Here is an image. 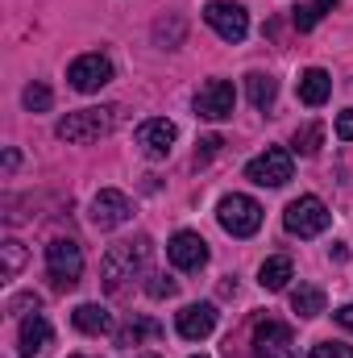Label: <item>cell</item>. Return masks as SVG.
Listing matches in <instances>:
<instances>
[{
    "instance_id": "1",
    "label": "cell",
    "mask_w": 353,
    "mask_h": 358,
    "mask_svg": "<svg viewBox=\"0 0 353 358\" xmlns=\"http://www.w3.org/2000/svg\"><path fill=\"white\" fill-rule=\"evenodd\" d=\"M150 263V238H133V242H117L104 263H100V279L112 296H121L129 287V279H137Z\"/></svg>"
},
{
    "instance_id": "2",
    "label": "cell",
    "mask_w": 353,
    "mask_h": 358,
    "mask_svg": "<svg viewBox=\"0 0 353 358\" xmlns=\"http://www.w3.org/2000/svg\"><path fill=\"white\" fill-rule=\"evenodd\" d=\"M117 117H121V108H117V104H104V108H75V113H67V117L59 121V129H54V134H59L63 142L88 146V142H100L104 134H112Z\"/></svg>"
},
{
    "instance_id": "3",
    "label": "cell",
    "mask_w": 353,
    "mask_h": 358,
    "mask_svg": "<svg viewBox=\"0 0 353 358\" xmlns=\"http://www.w3.org/2000/svg\"><path fill=\"white\" fill-rule=\"evenodd\" d=\"M216 221H220V229L233 234V238H254V234L262 229V204H258L254 196L233 192V196H225V200L216 204Z\"/></svg>"
},
{
    "instance_id": "4",
    "label": "cell",
    "mask_w": 353,
    "mask_h": 358,
    "mask_svg": "<svg viewBox=\"0 0 353 358\" xmlns=\"http://www.w3.org/2000/svg\"><path fill=\"white\" fill-rule=\"evenodd\" d=\"M46 271H50V279H54L59 292H71L80 283V275H84V250H80V242L75 238H54L46 246Z\"/></svg>"
},
{
    "instance_id": "5",
    "label": "cell",
    "mask_w": 353,
    "mask_h": 358,
    "mask_svg": "<svg viewBox=\"0 0 353 358\" xmlns=\"http://www.w3.org/2000/svg\"><path fill=\"white\" fill-rule=\"evenodd\" d=\"M329 221H333V213H329V204H324L320 196H299V200H291L287 213H283V225H287V234H295V238H316V234L329 229Z\"/></svg>"
},
{
    "instance_id": "6",
    "label": "cell",
    "mask_w": 353,
    "mask_h": 358,
    "mask_svg": "<svg viewBox=\"0 0 353 358\" xmlns=\"http://www.w3.org/2000/svg\"><path fill=\"white\" fill-rule=\"evenodd\" d=\"M254 355L258 358H299L295 334H291L283 321H274V317L254 321Z\"/></svg>"
},
{
    "instance_id": "7",
    "label": "cell",
    "mask_w": 353,
    "mask_h": 358,
    "mask_svg": "<svg viewBox=\"0 0 353 358\" xmlns=\"http://www.w3.org/2000/svg\"><path fill=\"white\" fill-rule=\"evenodd\" d=\"M204 21L225 38V42H241L250 34V13L233 0H208L204 4Z\"/></svg>"
},
{
    "instance_id": "8",
    "label": "cell",
    "mask_w": 353,
    "mask_h": 358,
    "mask_svg": "<svg viewBox=\"0 0 353 358\" xmlns=\"http://www.w3.org/2000/svg\"><path fill=\"white\" fill-rule=\"evenodd\" d=\"M291 171H295V163H291V155L283 146H270L266 155L246 163V179L258 183V187H283L291 179Z\"/></svg>"
},
{
    "instance_id": "9",
    "label": "cell",
    "mask_w": 353,
    "mask_h": 358,
    "mask_svg": "<svg viewBox=\"0 0 353 358\" xmlns=\"http://www.w3.org/2000/svg\"><path fill=\"white\" fill-rule=\"evenodd\" d=\"M133 217V200L117 187H100L96 200H91V225L96 229H121L125 221Z\"/></svg>"
},
{
    "instance_id": "10",
    "label": "cell",
    "mask_w": 353,
    "mask_h": 358,
    "mask_svg": "<svg viewBox=\"0 0 353 358\" xmlns=\"http://www.w3.org/2000/svg\"><path fill=\"white\" fill-rule=\"evenodd\" d=\"M233 108H237V92L229 80H208L195 92V113L204 121H225V117H233Z\"/></svg>"
},
{
    "instance_id": "11",
    "label": "cell",
    "mask_w": 353,
    "mask_h": 358,
    "mask_svg": "<svg viewBox=\"0 0 353 358\" xmlns=\"http://www.w3.org/2000/svg\"><path fill=\"white\" fill-rule=\"evenodd\" d=\"M67 80H71V88L75 92H100L104 84H112V63L104 59V55H80L71 67H67Z\"/></svg>"
},
{
    "instance_id": "12",
    "label": "cell",
    "mask_w": 353,
    "mask_h": 358,
    "mask_svg": "<svg viewBox=\"0 0 353 358\" xmlns=\"http://www.w3.org/2000/svg\"><path fill=\"white\" fill-rule=\"evenodd\" d=\"M175 138H179V129H175V121H167V117H150V121L137 125V146H142V155L154 159V163L171 155Z\"/></svg>"
},
{
    "instance_id": "13",
    "label": "cell",
    "mask_w": 353,
    "mask_h": 358,
    "mask_svg": "<svg viewBox=\"0 0 353 358\" xmlns=\"http://www.w3.org/2000/svg\"><path fill=\"white\" fill-rule=\"evenodd\" d=\"M167 255H171V263L179 271H200L208 263V242L200 234H191V229H179L171 238V246H167Z\"/></svg>"
},
{
    "instance_id": "14",
    "label": "cell",
    "mask_w": 353,
    "mask_h": 358,
    "mask_svg": "<svg viewBox=\"0 0 353 358\" xmlns=\"http://www.w3.org/2000/svg\"><path fill=\"white\" fill-rule=\"evenodd\" d=\"M175 325L187 342H204V338L216 329V308H212V304H187V308L179 313Z\"/></svg>"
},
{
    "instance_id": "15",
    "label": "cell",
    "mask_w": 353,
    "mask_h": 358,
    "mask_svg": "<svg viewBox=\"0 0 353 358\" xmlns=\"http://www.w3.org/2000/svg\"><path fill=\"white\" fill-rule=\"evenodd\" d=\"M50 346V321L33 308L25 321H21V358H38Z\"/></svg>"
},
{
    "instance_id": "16",
    "label": "cell",
    "mask_w": 353,
    "mask_h": 358,
    "mask_svg": "<svg viewBox=\"0 0 353 358\" xmlns=\"http://www.w3.org/2000/svg\"><path fill=\"white\" fill-rule=\"evenodd\" d=\"M329 96H333V76H329L324 67H308V71L299 76V100H303L308 108L324 104Z\"/></svg>"
},
{
    "instance_id": "17",
    "label": "cell",
    "mask_w": 353,
    "mask_h": 358,
    "mask_svg": "<svg viewBox=\"0 0 353 358\" xmlns=\"http://www.w3.org/2000/svg\"><path fill=\"white\" fill-rule=\"evenodd\" d=\"M291 279H295V267H291V259H287V255H274V259H266L262 271H258V283H262L266 292H283Z\"/></svg>"
},
{
    "instance_id": "18",
    "label": "cell",
    "mask_w": 353,
    "mask_h": 358,
    "mask_svg": "<svg viewBox=\"0 0 353 358\" xmlns=\"http://www.w3.org/2000/svg\"><path fill=\"white\" fill-rule=\"evenodd\" d=\"M291 308H295L303 321H312V317L324 313V292H320L316 283H299V287L291 292Z\"/></svg>"
},
{
    "instance_id": "19",
    "label": "cell",
    "mask_w": 353,
    "mask_h": 358,
    "mask_svg": "<svg viewBox=\"0 0 353 358\" xmlns=\"http://www.w3.org/2000/svg\"><path fill=\"white\" fill-rule=\"evenodd\" d=\"M146 338H163V325H158L154 317H133V321L117 334V346H125V350H129V346H142Z\"/></svg>"
},
{
    "instance_id": "20",
    "label": "cell",
    "mask_w": 353,
    "mask_h": 358,
    "mask_svg": "<svg viewBox=\"0 0 353 358\" xmlns=\"http://www.w3.org/2000/svg\"><path fill=\"white\" fill-rule=\"evenodd\" d=\"M71 321H75V329H84V334H108V329H112V317H108L100 304H80V308L71 313Z\"/></svg>"
},
{
    "instance_id": "21",
    "label": "cell",
    "mask_w": 353,
    "mask_h": 358,
    "mask_svg": "<svg viewBox=\"0 0 353 358\" xmlns=\"http://www.w3.org/2000/svg\"><path fill=\"white\" fill-rule=\"evenodd\" d=\"M333 8H337V0L295 4V17H291V21H295V29H299V34H308V29H316V25H320V17H324V13H333Z\"/></svg>"
},
{
    "instance_id": "22",
    "label": "cell",
    "mask_w": 353,
    "mask_h": 358,
    "mask_svg": "<svg viewBox=\"0 0 353 358\" xmlns=\"http://www.w3.org/2000/svg\"><path fill=\"white\" fill-rule=\"evenodd\" d=\"M320 142H324V125L312 121V125H299V129H295V142H291V146H295V155L312 159V155H320Z\"/></svg>"
},
{
    "instance_id": "23",
    "label": "cell",
    "mask_w": 353,
    "mask_h": 358,
    "mask_svg": "<svg viewBox=\"0 0 353 358\" xmlns=\"http://www.w3.org/2000/svg\"><path fill=\"white\" fill-rule=\"evenodd\" d=\"M246 84H250V100H254V108H270V104H274V96H278V84H274L270 76L254 71Z\"/></svg>"
},
{
    "instance_id": "24",
    "label": "cell",
    "mask_w": 353,
    "mask_h": 358,
    "mask_svg": "<svg viewBox=\"0 0 353 358\" xmlns=\"http://www.w3.org/2000/svg\"><path fill=\"white\" fill-rule=\"evenodd\" d=\"M21 104H25L29 113H46V108H50V88H46V84H29V88L21 92Z\"/></svg>"
},
{
    "instance_id": "25",
    "label": "cell",
    "mask_w": 353,
    "mask_h": 358,
    "mask_svg": "<svg viewBox=\"0 0 353 358\" xmlns=\"http://www.w3.org/2000/svg\"><path fill=\"white\" fill-rule=\"evenodd\" d=\"M146 292L154 296V300H171L179 292V283L171 279V275H150V283H146Z\"/></svg>"
},
{
    "instance_id": "26",
    "label": "cell",
    "mask_w": 353,
    "mask_h": 358,
    "mask_svg": "<svg viewBox=\"0 0 353 358\" xmlns=\"http://www.w3.org/2000/svg\"><path fill=\"white\" fill-rule=\"evenodd\" d=\"M0 250H4V275H17L21 263H25V246L21 242H4Z\"/></svg>"
},
{
    "instance_id": "27",
    "label": "cell",
    "mask_w": 353,
    "mask_h": 358,
    "mask_svg": "<svg viewBox=\"0 0 353 358\" xmlns=\"http://www.w3.org/2000/svg\"><path fill=\"white\" fill-rule=\"evenodd\" d=\"M220 146H225V138H220V134H208V138H200V146H195V163H208V159H216V155H220Z\"/></svg>"
},
{
    "instance_id": "28",
    "label": "cell",
    "mask_w": 353,
    "mask_h": 358,
    "mask_svg": "<svg viewBox=\"0 0 353 358\" xmlns=\"http://www.w3.org/2000/svg\"><path fill=\"white\" fill-rule=\"evenodd\" d=\"M308 358H353V346H345V342H320V346H312Z\"/></svg>"
},
{
    "instance_id": "29",
    "label": "cell",
    "mask_w": 353,
    "mask_h": 358,
    "mask_svg": "<svg viewBox=\"0 0 353 358\" xmlns=\"http://www.w3.org/2000/svg\"><path fill=\"white\" fill-rule=\"evenodd\" d=\"M337 138H341V142H353V108H345V113L337 117Z\"/></svg>"
},
{
    "instance_id": "30",
    "label": "cell",
    "mask_w": 353,
    "mask_h": 358,
    "mask_svg": "<svg viewBox=\"0 0 353 358\" xmlns=\"http://www.w3.org/2000/svg\"><path fill=\"white\" fill-rule=\"evenodd\" d=\"M329 259H333V263H345V259H350V246H345V242H333V246H329Z\"/></svg>"
},
{
    "instance_id": "31",
    "label": "cell",
    "mask_w": 353,
    "mask_h": 358,
    "mask_svg": "<svg viewBox=\"0 0 353 358\" xmlns=\"http://www.w3.org/2000/svg\"><path fill=\"white\" fill-rule=\"evenodd\" d=\"M337 325H341V329H350V334H353V304H345V308H337Z\"/></svg>"
},
{
    "instance_id": "32",
    "label": "cell",
    "mask_w": 353,
    "mask_h": 358,
    "mask_svg": "<svg viewBox=\"0 0 353 358\" xmlns=\"http://www.w3.org/2000/svg\"><path fill=\"white\" fill-rule=\"evenodd\" d=\"M21 308H38V296H21V300H13V313H21Z\"/></svg>"
},
{
    "instance_id": "33",
    "label": "cell",
    "mask_w": 353,
    "mask_h": 358,
    "mask_svg": "<svg viewBox=\"0 0 353 358\" xmlns=\"http://www.w3.org/2000/svg\"><path fill=\"white\" fill-rule=\"evenodd\" d=\"M17 163H21V155L17 150H4V171H17Z\"/></svg>"
},
{
    "instance_id": "34",
    "label": "cell",
    "mask_w": 353,
    "mask_h": 358,
    "mask_svg": "<svg viewBox=\"0 0 353 358\" xmlns=\"http://www.w3.org/2000/svg\"><path fill=\"white\" fill-rule=\"evenodd\" d=\"M191 358H208V355H191Z\"/></svg>"
},
{
    "instance_id": "35",
    "label": "cell",
    "mask_w": 353,
    "mask_h": 358,
    "mask_svg": "<svg viewBox=\"0 0 353 358\" xmlns=\"http://www.w3.org/2000/svg\"><path fill=\"white\" fill-rule=\"evenodd\" d=\"M146 358H154V355H146Z\"/></svg>"
},
{
    "instance_id": "36",
    "label": "cell",
    "mask_w": 353,
    "mask_h": 358,
    "mask_svg": "<svg viewBox=\"0 0 353 358\" xmlns=\"http://www.w3.org/2000/svg\"><path fill=\"white\" fill-rule=\"evenodd\" d=\"M75 358H84V355H75Z\"/></svg>"
}]
</instances>
